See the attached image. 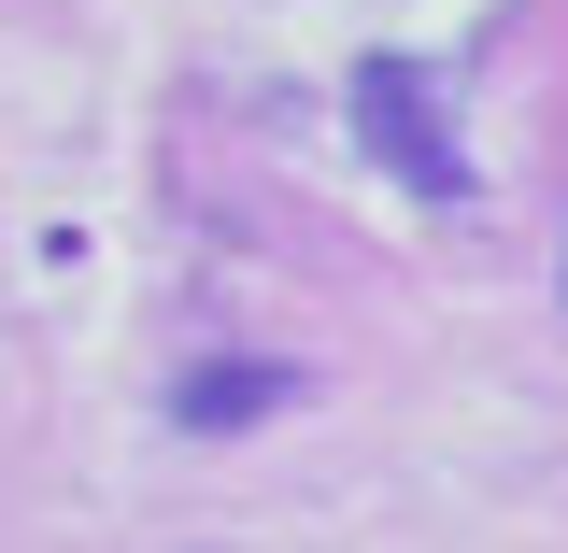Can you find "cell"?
<instances>
[{"mask_svg": "<svg viewBox=\"0 0 568 553\" xmlns=\"http://www.w3.org/2000/svg\"><path fill=\"white\" fill-rule=\"evenodd\" d=\"M284 398H298V369H284V355H213V369L171 383V412L200 426V440H242V426H271Z\"/></svg>", "mask_w": 568, "mask_h": 553, "instance_id": "7a4b0ae2", "label": "cell"}, {"mask_svg": "<svg viewBox=\"0 0 568 553\" xmlns=\"http://www.w3.org/2000/svg\"><path fill=\"white\" fill-rule=\"evenodd\" d=\"M342 114H355V156L384 171V185H413V199H469V142L440 129V85L413 58H355L342 71Z\"/></svg>", "mask_w": 568, "mask_h": 553, "instance_id": "6da1fadb", "label": "cell"}]
</instances>
